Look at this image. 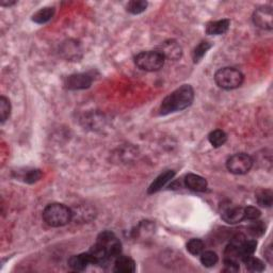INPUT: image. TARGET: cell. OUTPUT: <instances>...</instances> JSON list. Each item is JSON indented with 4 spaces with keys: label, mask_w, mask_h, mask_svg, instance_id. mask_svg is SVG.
<instances>
[{
    "label": "cell",
    "mask_w": 273,
    "mask_h": 273,
    "mask_svg": "<svg viewBox=\"0 0 273 273\" xmlns=\"http://www.w3.org/2000/svg\"><path fill=\"white\" fill-rule=\"evenodd\" d=\"M208 140L213 148H220L227 141V135L223 130L217 129L209 133Z\"/></svg>",
    "instance_id": "21"
},
{
    "label": "cell",
    "mask_w": 273,
    "mask_h": 273,
    "mask_svg": "<svg viewBox=\"0 0 273 273\" xmlns=\"http://www.w3.org/2000/svg\"><path fill=\"white\" fill-rule=\"evenodd\" d=\"M187 251L194 256L201 255L204 251V242L201 239H191L187 243Z\"/></svg>",
    "instance_id": "25"
},
{
    "label": "cell",
    "mask_w": 273,
    "mask_h": 273,
    "mask_svg": "<svg viewBox=\"0 0 273 273\" xmlns=\"http://www.w3.org/2000/svg\"><path fill=\"white\" fill-rule=\"evenodd\" d=\"M229 26L230 21L227 19L209 22L206 25V33L209 34V36H221V34H224L227 32Z\"/></svg>",
    "instance_id": "15"
},
{
    "label": "cell",
    "mask_w": 273,
    "mask_h": 273,
    "mask_svg": "<svg viewBox=\"0 0 273 273\" xmlns=\"http://www.w3.org/2000/svg\"><path fill=\"white\" fill-rule=\"evenodd\" d=\"M254 164L253 158L245 153H237L230 156L226 161V168L230 173L242 175L250 172Z\"/></svg>",
    "instance_id": "6"
},
{
    "label": "cell",
    "mask_w": 273,
    "mask_h": 273,
    "mask_svg": "<svg viewBox=\"0 0 273 273\" xmlns=\"http://www.w3.org/2000/svg\"><path fill=\"white\" fill-rule=\"evenodd\" d=\"M185 186L189 190L195 191V192H204L206 191L208 183L204 177L196 175L193 173H189L185 176Z\"/></svg>",
    "instance_id": "11"
},
{
    "label": "cell",
    "mask_w": 273,
    "mask_h": 273,
    "mask_svg": "<svg viewBox=\"0 0 273 273\" xmlns=\"http://www.w3.org/2000/svg\"><path fill=\"white\" fill-rule=\"evenodd\" d=\"M264 255H266L267 260H268L270 263H272V249H271V245L268 246V250H267L266 252H264Z\"/></svg>",
    "instance_id": "31"
},
{
    "label": "cell",
    "mask_w": 273,
    "mask_h": 273,
    "mask_svg": "<svg viewBox=\"0 0 273 273\" xmlns=\"http://www.w3.org/2000/svg\"><path fill=\"white\" fill-rule=\"evenodd\" d=\"M43 220L50 227H61L70 223L73 219V211L63 204H49L43 210Z\"/></svg>",
    "instance_id": "2"
},
{
    "label": "cell",
    "mask_w": 273,
    "mask_h": 273,
    "mask_svg": "<svg viewBox=\"0 0 273 273\" xmlns=\"http://www.w3.org/2000/svg\"><path fill=\"white\" fill-rule=\"evenodd\" d=\"M256 246H257V241L251 239V240H246L242 243V245L239 249V257L240 259L247 257V256H251L256 251Z\"/></svg>",
    "instance_id": "22"
},
{
    "label": "cell",
    "mask_w": 273,
    "mask_h": 273,
    "mask_svg": "<svg viewBox=\"0 0 273 273\" xmlns=\"http://www.w3.org/2000/svg\"><path fill=\"white\" fill-rule=\"evenodd\" d=\"M215 80L218 87L224 90H234L241 87L244 77L240 71L234 67H223L217 71Z\"/></svg>",
    "instance_id": "3"
},
{
    "label": "cell",
    "mask_w": 273,
    "mask_h": 273,
    "mask_svg": "<svg viewBox=\"0 0 273 273\" xmlns=\"http://www.w3.org/2000/svg\"><path fill=\"white\" fill-rule=\"evenodd\" d=\"M148 3L143 2V0H132V2L128 3L127 11L131 14H140L147 10Z\"/></svg>",
    "instance_id": "26"
},
{
    "label": "cell",
    "mask_w": 273,
    "mask_h": 273,
    "mask_svg": "<svg viewBox=\"0 0 273 273\" xmlns=\"http://www.w3.org/2000/svg\"><path fill=\"white\" fill-rule=\"evenodd\" d=\"M194 99L193 88L189 84H184L162 100L159 113L160 115H168L178 111H183L191 106Z\"/></svg>",
    "instance_id": "1"
},
{
    "label": "cell",
    "mask_w": 273,
    "mask_h": 273,
    "mask_svg": "<svg viewBox=\"0 0 273 273\" xmlns=\"http://www.w3.org/2000/svg\"><path fill=\"white\" fill-rule=\"evenodd\" d=\"M67 263H68V267L74 271H83L87 269L90 264H95L90 253L72 256V257L68 259Z\"/></svg>",
    "instance_id": "10"
},
{
    "label": "cell",
    "mask_w": 273,
    "mask_h": 273,
    "mask_svg": "<svg viewBox=\"0 0 273 273\" xmlns=\"http://www.w3.org/2000/svg\"><path fill=\"white\" fill-rule=\"evenodd\" d=\"M264 229H266V226H264L262 222L256 220V222H254L253 224L250 225L249 232L253 237H260L263 235L264 232H266Z\"/></svg>",
    "instance_id": "28"
},
{
    "label": "cell",
    "mask_w": 273,
    "mask_h": 273,
    "mask_svg": "<svg viewBox=\"0 0 273 273\" xmlns=\"http://www.w3.org/2000/svg\"><path fill=\"white\" fill-rule=\"evenodd\" d=\"M10 113H11L10 100L5 96H2L0 97V118H2V123L7 121L8 117L10 116Z\"/></svg>",
    "instance_id": "27"
},
{
    "label": "cell",
    "mask_w": 273,
    "mask_h": 273,
    "mask_svg": "<svg viewBox=\"0 0 273 273\" xmlns=\"http://www.w3.org/2000/svg\"><path fill=\"white\" fill-rule=\"evenodd\" d=\"M261 216V212L258 208L249 206L244 208V220H258Z\"/></svg>",
    "instance_id": "29"
},
{
    "label": "cell",
    "mask_w": 273,
    "mask_h": 273,
    "mask_svg": "<svg viewBox=\"0 0 273 273\" xmlns=\"http://www.w3.org/2000/svg\"><path fill=\"white\" fill-rule=\"evenodd\" d=\"M92 81L93 79L89 74H73L66 77L64 81V87L65 89L71 91L84 90L91 87Z\"/></svg>",
    "instance_id": "7"
},
{
    "label": "cell",
    "mask_w": 273,
    "mask_h": 273,
    "mask_svg": "<svg viewBox=\"0 0 273 273\" xmlns=\"http://www.w3.org/2000/svg\"><path fill=\"white\" fill-rule=\"evenodd\" d=\"M272 20H273V13H272L271 7H268V6L259 7L256 9L253 13L254 24L261 29L271 30L273 27Z\"/></svg>",
    "instance_id": "8"
},
{
    "label": "cell",
    "mask_w": 273,
    "mask_h": 273,
    "mask_svg": "<svg viewBox=\"0 0 273 273\" xmlns=\"http://www.w3.org/2000/svg\"><path fill=\"white\" fill-rule=\"evenodd\" d=\"M256 201L261 207L269 208L273 203V193L270 189H260L256 192Z\"/></svg>",
    "instance_id": "18"
},
{
    "label": "cell",
    "mask_w": 273,
    "mask_h": 273,
    "mask_svg": "<svg viewBox=\"0 0 273 273\" xmlns=\"http://www.w3.org/2000/svg\"><path fill=\"white\" fill-rule=\"evenodd\" d=\"M42 171L39 169H31V170H27L26 172H24L22 174V179L27 184H34L37 183L38 181H40L42 177Z\"/></svg>",
    "instance_id": "24"
},
{
    "label": "cell",
    "mask_w": 273,
    "mask_h": 273,
    "mask_svg": "<svg viewBox=\"0 0 273 273\" xmlns=\"http://www.w3.org/2000/svg\"><path fill=\"white\" fill-rule=\"evenodd\" d=\"M81 49L79 45L74 41H67L61 46V54L67 60H78L80 58Z\"/></svg>",
    "instance_id": "16"
},
{
    "label": "cell",
    "mask_w": 273,
    "mask_h": 273,
    "mask_svg": "<svg viewBox=\"0 0 273 273\" xmlns=\"http://www.w3.org/2000/svg\"><path fill=\"white\" fill-rule=\"evenodd\" d=\"M55 15L54 7H45L42 8L38 12L32 15V21L37 24H45L53 19Z\"/></svg>",
    "instance_id": "17"
},
{
    "label": "cell",
    "mask_w": 273,
    "mask_h": 273,
    "mask_svg": "<svg viewBox=\"0 0 273 273\" xmlns=\"http://www.w3.org/2000/svg\"><path fill=\"white\" fill-rule=\"evenodd\" d=\"M239 269H240V268H239V263H238L237 260L225 258L224 271H226V272H238Z\"/></svg>",
    "instance_id": "30"
},
{
    "label": "cell",
    "mask_w": 273,
    "mask_h": 273,
    "mask_svg": "<svg viewBox=\"0 0 273 273\" xmlns=\"http://www.w3.org/2000/svg\"><path fill=\"white\" fill-rule=\"evenodd\" d=\"M136 270L135 261L128 256L119 255L114 260V271L121 273H133Z\"/></svg>",
    "instance_id": "14"
},
{
    "label": "cell",
    "mask_w": 273,
    "mask_h": 273,
    "mask_svg": "<svg viewBox=\"0 0 273 273\" xmlns=\"http://www.w3.org/2000/svg\"><path fill=\"white\" fill-rule=\"evenodd\" d=\"M158 51L165 57V59L172 60V61L181 59L183 55V49L181 45L174 40H168L161 43L158 47Z\"/></svg>",
    "instance_id": "9"
},
{
    "label": "cell",
    "mask_w": 273,
    "mask_h": 273,
    "mask_svg": "<svg viewBox=\"0 0 273 273\" xmlns=\"http://www.w3.org/2000/svg\"><path fill=\"white\" fill-rule=\"evenodd\" d=\"M174 176H175V171H173V170H168V171H166V172L161 173L160 175H158L155 179H154V182L150 185L149 189H148V193L149 194H153V193L158 192Z\"/></svg>",
    "instance_id": "13"
},
{
    "label": "cell",
    "mask_w": 273,
    "mask_h": 273,
    "mask_svg": "<svg viewBox=\"0 0 273 273\" xmlns=\"http://www.w3.org/2000/svg\"><path fill=\"white\" fill-rule=\"evenodd\" d=\"M96 244L104 250L110 259H115L122 253V243L112 232H102L98 235Z\"/></svg>",
    "instance_id": "5"
},
{
    "label": "cell",
    "mask_w": 273,
    "mask_h": 273,
    "mask_svg": "<svg viewBox=\"0 0 273 273\" xmlns=\"http://www.w3.org/2000/svg\"><path fill=\"white\" fill-rule=\"evenodd\" d=\"M166 59L158 50L141 51L134 57V63L145 72H157L165 65Z\"/></svg>",
    "instance_id": "4"
},
{
    "label": "cell",
    "mask_w": 273,
    "mask_h": 273,
    "mask_svg": "<svg viewBox=\"0 0 273 273\" xmlns=\"http://www.w3.org/2000/svg\"><path fill=\"white\" fill-rule=\"evenodd\" d=\"M221 218L228 224H237L244 220V208L242 207H229L224 209L221 213Z\"/></svg>",
    "instance_id": "12"
},
{
    "label": "cell",
    "mask_w": 273,
    "mask_h": 273,
    "mask_svg": "<svg viewBox=\"0 0 273 273\" xmlns=\"http://www.w3.org/2000/svg\"><path fill=\"white\" fill-rule=\"evenodd\" d=\"M241 260L245 264V268L249 271L262 272V271H264V269H266L264 268V263L260 259L253 257V255L247 256V257H244Z\"/></svg>",
    "instance_id": "19"
},
{
    "label": "cell",
    "mask_w": 273,
    "mask_h": 273,
    "mask_svg": "<svg viewBox=\"0 0 273 273\" xmlns=\"http://www.w3.org/2000/svg\"><path fill=\"white\" fill-rule=\"evenodd\" d=\"M219 261L218 255L212 252V251H206V252H202L201 254V262L204 267L206 268H211L215 267L216 264Z\"/></svg>",
    "instance_id": "23"
},
{
    "label": "cell",
    "mask_w": 273,
    "mask_h": 273,
    "mask_svg": "<svg viewBox=\"0 0 273 273\" xmlns=\"http://www.w3.org/2000/svg\"><path fill=\"white\" fill-rule=\"evenodd\" d=\"M212 47V44L208 41H202L200 44L196 46L193 50L192 58H193V62L194 63H199L203 57L206 55L207 51Z\"/></svg>",
    "instance_id": "20"
}]
</instances>
